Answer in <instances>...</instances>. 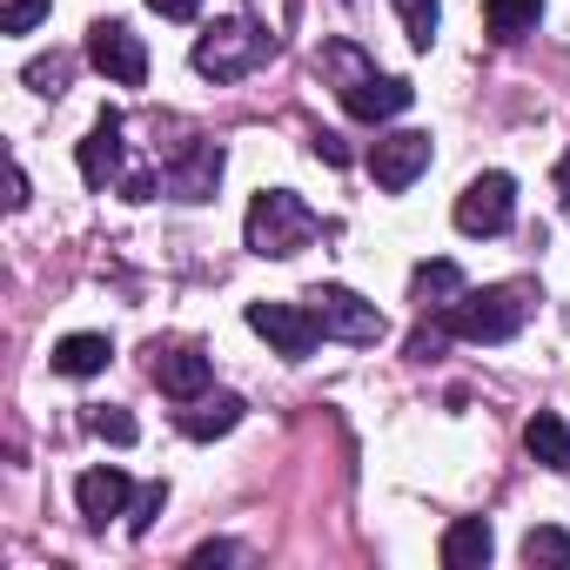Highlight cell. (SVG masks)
Returning a JSON list of instances; mask_svg holds the SVG:
<instances>
[{
    "label": "cell",
    "mask_w": 570,
    "mask_h": 570,
    "mask_svg": "<svg viewBox=\"0 0 570 570\" xmlns=\"http://www.w3.org/2000/svg\"><path fill=\"white\" fill-rule=\"evenodd\" d=\"M456 330H450V316L436 309V323H423L416 336H410V363H430V356H443V343H450Z\"/></svg>",
    "instance_id": "26"
},
{
    "label": "cell",
    "mask_w": 570,
    "mask_h": 570,
    "mask_svg": "<svg viewBox=\"0 0 570 570\" xmlns=\"http://www.w3.org/2000/svg\"><path fill=\"white\" fill-rule=\"evenodd\" d=\"M523 563L530 570H570V530H557V523L523 530Z\"/></svg>",
    "instance_id": "20"
},
{
    "label": "cell",
    "mask_w": 570,
    "mask_h": 570,
    "mask_svg": "<svg viewBox=\"0 0 570 570\" xmlns=\"http://www.w3.org/2000/svg\"><path fill=\"white\" fill-rule=\"evenodd\" d=\"M148 8H155L161 21H195V14H202V0H148Z\"/></svg>",
    "instance_id": "27"
},
{
    "label": "cell",
    "mask_w": 570,
    "mask_h": 570,
    "mask_svg": "<svg viewBox=\"0 0 570 570\" xmlns=\"http://www.w3.org/2000/svg\"><path fill=\"white\" fill-rule=\"evenodd\" d=\"M336 95H343V108H350L356 121H396V115H403V108L416 101V88H410L403 75H376V68H370L363 81L336 88Z\"/></svg>",
    "instance_id": "10"
},
{
    "label": "cell",
    "mask_w": 570,
    "mask_h": 570,
    "mask_svg": "<svg viewBox=\"0 0 570 570\" xmlns=\"http://www.w3.org/2000/svg\"><path fill=\"white\" fill-rule=\"evenodd\" d=\"M161 181H168V195H181V202H208V195L222 188V141H188V148L161 168Z\"/></svg>",
    "instance_id": "11"
},
{
    "label": "cell",
    "mask_w": 570,
    "mask_h": 570,
    "mask_svg": "<svg viewBox=\"0 0 570 570\" xmlns=\"http://www.w3.org/2000/svg\"><path fill=\"white\" fill-rule=\"evenodd\" d=\"M88 61L115 81V88H141L148 81V48L128 21H95L88 28Z\"/></svg>",
    "instance_id": "8"
},
{
    "label": "cell",
    "mask_w": 570,
    "mask_h": 570,
    "mask_svg": "<svg viewBox=\"0 0 570 570\" xmlns=\"http://www.w3.org/2000/svg\"><path fill=\"white\" fill-rule=\"evenodd\" d=\"M68 68H75L68 55H35V61L21 68V81H28L35 95H61V88H68Z\"/></svg>",
    "instance_id": "22"
},
{
    "label": "cell",
    "mask_w": 570,
    "mask_h": 570,
    "mask_svg": "<svg viewBox=\"0 0 570 570\" xmlns=\"http://www.w3.org/2000/svg\"><path fill=\"white\" fill-rule=\"evenodd\" d=\"M228 557H235V543H202L188 563H195V570H208V563H228Z\"/></svg>",
    "instance_id": "29"
},
{
    "label": "cell",
    "mask_w": 570,
    "mask_h": 570,
    "mask_svg": "<svg viewBox=\"0 0 570 570\" xmlns=\"http://www.w3.org/2000/svg\"><path fill=\"white\" fill-rule=\"evenodd\" d=\"M242 410H248V403L222 390V396H195V403H188L175 423H181V436H195V443H215V436H228V430L242 423Z\"/></svg>",
    "instance_id": "15"
},
{
    "label": "cell",
    "mask_w": 570,
    "mask_h": 570,
    "mask_svg": "<svg viewBox=\"0 0 570 570\" xmlns=\"http://www.w3.org/2000/svg\"><path fill=\"white\" fill-rule=\"evenodd\" d=\"M8 208H28V168L8 175Z\"/></svg>",
    "instance_id": "30"
},
{
    "label": "cell",
    "mask_w": 570,
    "mask_h": 570,
    "mask_svg": "<svg viewBox=\"0 0 570 570\" xmlns=\"http://www.w3.org/2000/svg\"><path fill=\"white\" fill-rule=\"evenodd\" d=\"M48 14H55V0H8V14H0V35H35Z\"/></svg>",
    "instance_id": "24"
},
{
    "label": "cell",
    "mask_w": 570,
    "mask_h": 570,
    "mask_svg": "<svg viewBox=\"0 0 570 570\" xmlns=\"http://www.w3.org/2000/svg\"><path fill=\"white\" fill-rule=\"evenodd\" d=\"M490 550H497V537H490L483 517H456V523L443 530V563H450V570H483Z\"/></svg>",
    "instance_id": "16"
},
{
    "label": "cell",
    "mask_w": 570,
    "mask_h": 570,
    "mask_svg": "<svg viewBox=\"0 0 570 570\" xmlns=\"http://www.w3.org/2000/svg\"><path fill=\"white\" fill-rule=\"evenodd\" d=\"M430 135L423 128H396V135H376V148H370V175H376V188L383 195H403V188H416V175L430 168Z\"/></svg>",
    "instance_id": "9"
},
{
    "label": "cell",
    "mask_w": 570,
    "mask_h": 570,
    "mask_svg": "<svg viewBox=\"0 0 570 570\" xmlns=\"http://www.w3.org/2000/svg\"><path fill=\"white\" fill-rule=\"evenodd\" d=\"M242 235H248L255 255L289 262V255H303V248L323 235V215H316L303 195H289V188H262V195L248 202V215H242Z\"/></svg>",
    "instance_id": "1"
},
{
    "label": "cell",
    "mask_w": 570,
    "mask_h": 570,
    "mask_svg": "<svg viewBox=\"0 0 570 570\" xmlns=\"http://www.w3.org/2000/svg\"><path fill=\"white\" fill-rule=\"evenodd\" d=\"M88 430H95L101 443H135V436H141V430H135V416H128V410H115V403H101V410L88 416Z\"/></svg>",
    "instance_id": "25"
},
{
    "label": "cell",
    "mask_w": 570,
    "mask_h": 570,
    "mask_svg": "<svg viewBox=\"0 0 570 570\" xmlns=\"http://www.w3.org/2000/svg\"><path fill=\"white\" fill-rule=\"evenodd\" d=\"M396 14H403L410 41L430 48V41H436V21H443V0H396Z\"/></svg>",
    "instance_id": "21"
},
{
    "label": "cell",
    "mask_w": 570,
    "mask_h": 570,
    "mask_svg": "<svg viewBox=\"0 0 570 570\" xmlns=\"http://www.w3.org/2000/svg\"><path fill=\"white\" fill-rule=\"evenodd\" d=\"M537 21H543V0H483V28L497 41H523L537 35Z\"/></svg>",
    "instance_id": "19"
},
{
    "label": "cell",
    "mask_w": 570,
    "mask_h": 570,
    "mask_svg": "<svg viewBox=\"0 0 570 570\" xmlns=\"http://www.w3.org/2000/svg\"><path fill=\"white\" fill-rule=\"evenodd\" d=\"M537 309V289L530 282H490V289H463V303H450V330L463 343H510Z\"/></svg>",
    "instance_id": "2"
},
{
    "label": "cell",
    "mask_w": 570,
    "mask_h": 570,
    "mask_svg": "<svg viewBox=\"0 0 570 570\" xmlns=\"http://www.w3.org/2000/svg\"><path fill=\"white\" fill-rule=\"evenodd\" d=\"M523 450H530L543 470H563V476H570V423H563L557 410H537V416L523 423Z\"/></svg>",
    "instance_id": "17"
},
{
    "label": "cell",
    "mask_w": 570,
    "mask_h": 570,
    "mask_svg": "<svg viewBox=\"0 0 570 570\" xmlns=\"http://www.w3.org/2000/svg\"><path fill=\"white\" fill-rule=\"evenodd\" d=\"M248 330L282 356V363H309L323 343V323L309 303H248Z\"/></svg>",
    "instance_id": "5"
},
{
    "label": "cell",
    "mask_w": 570,
    "mask_h": 570,
    "mask_svg": "<svg viewBox=\"0 0 570 570\" xmlns=\"http://www.w3.org/2000/svg\"><path fill=\"white\" fill-rule=\"evenodd\" d=\"M75 503H81V517L101 530L108 517H128V503H135V483H128V470L101 463V470H81V483H75Z\"/></svg>",
    "instance_id": "13"
},
{
    "label": "cell",
    "mask_w": 570,
    "mask_h": 570,
    "mask_svg": "<svg viewBox=\"0 0 570 570\" xmlns=\"http://www.w3.org/2000/svg\"><path fill=\"white\" fill-rule=\"evenodd\" d=\"M463 289H470V282H463V268L456 262H416V275H410V296H416V309L423 316H436V309H450V303H463Z\"/></svg>",
    "instance_id": "14"
},
{
    "label": "cell",
    "mask_w": 570,
    "mask_h": 570,
    "mask_svg": "<svg viewBox=\"0 0 570 570\" xmlns=\"http://www.w3.org/2000/svg\"><path fill=\"white\" fill-rule=\"evenodd\" d=\"M148 376H155V390H161V396L195 403V396H208L215 363H208V350H202V343H155V350H148Z\"/></svg>",
    "instance_id": "7"
},
{
    "label": "cell",
    "mask_w": 570,
    "mask_h": 570,
    "mask_svg": "<svg viewBox=\"0 0 570 570\" xmlns=\"http://www.w3.org/2000/svg\"><path fill=\"white\" fill-rule=\"evenodd\" d=\"M456 228L463 235H503L510 222H517V181L503 175V168H490V175H476L463 195H456Z\"/></svg>",
    "instance_id": "6"
},
{
    "label": "cell",
    "mask_w": 570,
    "mask_h": 570,
    "mask_svg": "<svg viewBox=\"0 0 570 570\" xmlns=\"http://www.w3.org/2000/svg\"><path fill=\"white\" fill-rule=\"evenodd\" d=\"M128 128H121V115H101L95 128H88V141L75 148V161H81V181L88 188H108V181H121V155H128V141H121Z\"/></svg>",
    "instance_id": "12"
},
{
    "label": "cell",
    "mask_w": 570,
    "mask_h": 570,
    "mask_svg": "<svg viewBox=\"0 0 570 570\" xmlns=\"http://www.w3.org/2000/svg\"><path fill=\"white\" fill-rule=\"evenodd\" d=\"M108 336H95V330H81V336H61L55 343V376H75V383H88V376H101L108 370Z\"/></svg>",
    "instance_id": "18"
},
{
    "label": "cell",
    "mask_w": 570,
    "mask_h": 570,
    "mask_svg": "<svg viewBox=\"0 0 570 570\" xmlns=\"http://www.w3.org/2000/svg\"><path fill=\"white\" fill-rule=\"evenodd\" d=\"M268 55H275V35H262L255 21L228 14V21H215V28L195 41V75H208V81H242V75H255Z\"/></svg>",
    "instance_id": "3"
},
{
    "label": "cell",
    "mask_w": 570,
    "mask_h": 570,
    "mask_svg": "<svg viewBox=\"0 0 570 570\" xmlns=\"http://www.w3.org/2000/svg\"><path fill=\"white\" fill-rule=\"evenodd\" d=\"M161 510H168V483H148V490H135V503H128V537H148Z\"/></svg>",
    "instance_id": "23"
},
{
    "label": "cell",
    "mask_w": 570,
    "mask_h": 570,
    "mask_svg": "<svg viewBox=\"0 0 570 570\" xmlns=\"http://www.w3.org/2000/svg\"><path fill=\"white\" fill-rule=\"evenodd\" d=\"M303 303L316 309V323H323V336H330V343H356V350H376V343L390 336L383 309H376V303H363L356 289H343V282H316V289H309Z\"/></svg>",
    "instance_id": "4"
},
{
    "label": "cell",
    "mask_w": 570,
    "mask_h": 570,
    "mask_svg": "<svg viewBox=\"0 0 570 570\" xmlns=\"http://www.w3.org/2000/svg\"><path fill=\"white\" fill-rule=\"evenodd\" d=\"M309 148H316V155H323V161H330V168H343V161H350V148H343V141H336V135H316V141H309Z\"/></svg>",
    "instance_id": "28"
},
{
    "label": "cell",
    "mask_w": 570,
    "mask_h": 570,
    "mask_svg": "<svg viewBox=\"0 0 570 570\" xmlns=\"http://www.w3.org/2000/svg\"><path fill=\"white\" fill-rule=\"evenodd\" d=\"M557 208L570 215V148H563V161H557Z\"/></svg>",
    "instance_id": "31"
}]
</instances>
